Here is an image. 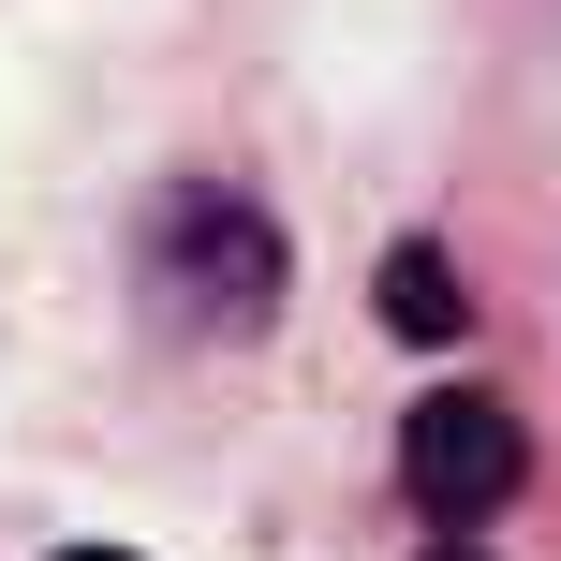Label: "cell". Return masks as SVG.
<instances>
[{
  "label": "cell",
  "mask_w": 561,
  "mask_h": 561,
  "mask_svg": "<svg viewBox=\"0 0 561 561\" xmlns=\"http://www.w3.org/2000/svg\"><path fill=\"white\" fill-rule=\"evenodd\" d=\"M517 473H533V428H517L503 399H428V414H399V488H414L444 533L503 517Z\"/></svg>",
  "instance_id": "obj_2"
},
{
  "label": "cell",
  "mask_w": 561,
  "mask_h": 561,
  "mask_svg": "<svg viewBox=\"0 0 561 561\" xmlns=\"http://www.w3.org/2000/svg\"><path fill=\"white\" fill-rule=\"evenodd\" d=\"M369 310H385L399 340H458V325H473V310H458V266L428 252V237H414V252H385V266H369Z\"/></svg>",
  "instance_id": "obj_3"
},
{
  "label": "cell",
  "mask_w": 561,
  "mask_h": 561,
  "mask_svg": "<svg viewBox=\"0 0 561 561\" xmlns=\"http://www.w3.org/2000/svg\"><path fill=\"white\" fill-rule=\"evenodd\" d=\"M163 280L207 310V325H266L280 280H296V252H280V222L252 193H178L163 207Z\"/></svg>",
  "instance_id": "obj_1"
},
{
  "label": "cell",
  "mask_w": 561,
  "mask_h": 561,
  "mask_svg": "<svg viewBox=\"0 0 561 561\" xmlns=\"http://www.w3.org/2000/svg\"><path fill=\"white\" fill-rule=\"evenodd\" d=\"M428 561H473V547H428Z\"/></svg>",
  "instance_id": "obj_5"
},
{
  "label": "cell",
  "mask_w": 561,
  "mask_h": 561,
  "mask_svg": "<svg viewBox=\"0 0 561 561\" xmlns=\"http://www.w3.org/2000/svg\"><path fill=\"white\" fill-rule=\"evenodd\" d=\"M59 561H134V547H59Z\"/></svg>",
  "instance_id": "obj_4"
}]
</instances>
